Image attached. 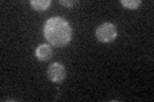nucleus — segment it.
<instances>
[{"label": "nucleus", "mask_w": 154, "mask_h": 102, "mask_svg": "<svg viewBox=\"0 0 154 102\" xmlns=\"http://www.w3.org/2000/svg\"><path fill=\"white\" fill-rule=\"evenodd\" d=\"M48 77L54 83H62L66 78V68L60 63H53L48 68Z\"/></svg>", "instance_id": "obj_3"}, {"label": "nucleus", "mask_w": 154, "mask_h": 102, "mask_svg": "<svg viewBox=\"0 0 154 102\" xmlns=\"http://www.w3.org/2000/svg\"><path fill=\"white\" fill-rule=\"evenodd\" d=\"M121 4L128 9H136L141 5V0H122Z\"/></svg>", "instance_id": "obj_6"}, {"label": "nucleus", "mask_w": 154, "mask_h": 102, "mask_svg": "<svg viewBox=\"0 0 154 102\" xmlns=\"http://www.w3.org/2000/svg\"><path fill=\"white\" fill-rule=\"evenodd\" d=\"M35 54H36V57L40 61H48L53 55V50H51V47L49 45H46V43H41V45L37 46Z\"/></svg>", "instance_id": "obj_4"}, {"label": "nucleus", "mask_w": 154, "mask_h": 102, "mask_svg": "<svg viewBox=\"0 0 154 102\" xmlns=\"http://www.w3.org/2000/svg\"><path fill=\"white\" fill-rule=\"evenodd\" d=\"M30 4L36 12H44L45 9L50 7L51 1L50 0H31Z\"/></svg>", "instance_id": "obj_5"}, {"label": "nucleus", "mask_w": 154, "mask_h": 102, "mask_svg": "<svg viewBox=\"0 0 154 102\" xmlns=\"http://www.w3.org/2000/svg\"><path fill=\"white\" fill-rule=\"evenodd\" d=\"M77 1H68V0H60L59 4H62V5H66V7H72V5H75Z\"/></svg>", "instance_id": "obj_7"}, {"label": "nucleus", "mask_w": 154, "mask_h": 102, "mask_svg": "<svg viewBox=\"0 0 154 102\" xmlns=\"http://www.w3.org/2000/svg\"><path fill=\"white\" fill-rule=\"evenodd\" d=\"M95 36L98 41L109 43L117 37V27L113 23H103L95 30Z\"/></svg>", "instance_id": "obj_2"}, {"label": "nucleus", "mask_w": 154, "mask_h": 102, "mask_svg": "<svg viewBox=\"0 0 154 102\" xmlns=\"http://www.w3.org/2000/svg\"><path fill=\"white\" fill-rule=\"evenodd\" d=\"M44 37L55 47L67 46L72 38V28L68 21L60 17L49 18L44 26Z\"/></svg>", "instance_id": "obj_1"}]
</instances>
